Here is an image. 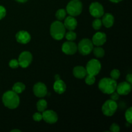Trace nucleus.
Returning <instances> with one entry per match:
<instances>
[{"label":"nucleus","mask_w":132,"mask_h":132,"mask_svg":"<svg viewBox=\"0 0 132 132\" xmlns=\"http://www.w3.org/2000/svg\"><path fill=\"white\" fill-rule=\"evenodd\" d=\"M2 101L6 108L9 109H15L19 106L20 99L18 94L14 92L13 90H9L3 95Z\"/></svg>","instance_id":"1"},{"label":"nucleus","mask_w":132,"mask_h":132,"mask_svg":"<svg viewBox=\"0 0 132 132\" xmlns=\"http://www.w3.org/2000/svg\"><path fill=\"white\" fill-rule=\"evenodd\" d=\"M117 81L112 78L104 77L99 81L98 86L101 91L106 94H111L116 90Z\"/></svg>","instance_id":"2"},{"label":"nucleus","mask_w":132,"mask_h":132,"mask_svg":"<svg viewBox=\"0 0 132 132\" xmlns=\"http://www.w3.org/2000/svg\"><path fill=\"white\" fill-rule=\"evenodd\" d=\"M51 36L55 40H61L66 34V28L61 21H55L51 24L50 28Z\"/></svg>","instance_id":"3"},{"label":"nucleus","mask_w":132,"mask_h":132,"mask_svg":"<svg viewBox=\"0 0 132 132\" xmlns=\"http://www.w3.org/2000/svg\"><path fill=\"white\" fill-rule=\"evenodd\" d=\"M82 10V3L80 0H71L66 9L67 13L73 17L80 15Z\"/></svg>","instance_id":"4"},{"label":"nucleus","mask_w":132,"mask_h":132,"mask_svg":"<svg viewBox=\"0 0 132 132\" xmlns=\"http://www.w3.org/2000/svg\"><path fill=\"white\" fill-rule=\"evenodd\" d=\"M94 48L92 41L88 38L82 39L78 44L77 50L82 55H87L90 54Z\"/></svg>","instance_id":"5"},{"label":"nucleus","mask_w":132,"mask_h":132,"mask_svg":"<svg viewBox=\"0 0 132 132\" xmlns=\"http://www.w3.org/2000/svg\"><path fill=\"white\" fill-rule=\"evenodd\" d=\"M87 74L97 76L99 74L101 70V63L99 60L95 59H92L88 62L86 67Z\"/></svg>","instance_id":"6"},{"label":"nucleus","mask_w":132,"mask_h":132,"mask_svg":"<svg viewBox=\"0 0 132 132\" xmlns=\"http://www.w3.org/2000/svg\"><path fill=\"white\" fill-rule=\"evenodd\" d=\"M117 109V104L116 101L109 99L103 104L102 106V112L104 116L111 117L116 112Z\"/></svg>","instance_id":"7"},{"label":"nucleus","mask_w":132,"mask_h":132,"mask_svg":"<svg viewBox=\"0 0 132 132\" xmlns=\"http://www.w3.org/2000/svg\"><path fill=\"white\" fill-rule=\"evenodd\" d=\"M90 14L95 18H101L104 14L103 6L99 2H93L89 7Z\"/></svg>","instance_id":"8"},{"label":"nucleus","mask_w":132,"mask_h":132,"mask_svg":"<svg viewBox=\"0 0 132 132\" xmlns=\"http://www.w3.org/2000/svg\"><path fill=\"white\" fill-rule=\"evenodd\" d=\"M32 55L30 52H23L21 53L18 58L19 66L23 68H27L32 63Z\"/></svg>","instance_id":"9"},{"label":"nucleus","mask_w":132,"mask_h":132,"mask_svg":"<svg viewBox=\"0 0 132 132\" xmlns=\"http://www.w3.org/2000/svg\"><path fill=\"white\" fill-rule=\"evenodd\" d=\"M33 92L37 97L43 98L46 96L47 94V88L46 85L43 82H37L35 84L33 87Z\"/></svg>","instance_id":"10"},{"label":"nucleus","mask_w":132,"mask_h":132,"mask_svg":"<svg viewBox=\"0 0 132 132\" xmlns=\"http://www.w3.org/2000/svg\"><path fill=\"white\" fill-rule=\"evenodd\" d=\"M62 51L67 55H73L77 51V46L73 41H66L62 45Z\"/></svg>","instance_id":"11"},{"label":"nucleus","mask_w":132,"mask_h":132,"mask_svg":"<svg viewBox=\"0 0 132 132\" xmlns=\"http://www.w3.org/2000/svg\"><path fill=\"white\" fill-rule=\"evenodd\" d=\"M43 119L48 124H54L57 122L58 120L57 114L52 110H46L42 112Z\"/></svg>","instance_id":"12"},{"label":"nucleus","mask_w":132,"mask_h":132,"mask_svg":"<svg viewBox=\"0 0 132 132\" xmlns=\"http://www.w3.org/2000/svg\"><path fill=\"white\" fill-rule=\"evenodd\" d=\"M93 45L96 46H101L106 41V35L103 32H96L92 37Z\"/></svg>","instance_id":"13"},{"label":"nucleus","mask_w":132,"mask_h":132,"mask_svg":"<svg viewBox=\"0 0 132 132\" xmlns=\"http://www.w3.org/2000/svg\"><path fill=\"white\" fill-rule=\"evenodd\" d=\"M117 92L120 95H126L130 93L131 90V84L127 81L122 82L117 85Z\"/></svg>","instance_id":"14"},{"label":"nucleus","mask_w":132,"mask_h":132,"mask_svg":"<svg viewBox=\"0 0 132 132\" xmlns=\"http://www.w3.org/2000/svg\"><path fill=\"white\" fill-rule=\"evenodd\" d=\"M15 39L19 43L24 45L30 41L31 36L27 31L21 30L15 34Z\"/></svg>","instance_id":"15"},{"label":"nucleus","mask_w":132,"mask_h":132,"mask_svg":"<svg viewBox=\"0 0 132 132\" xmlns=\"http://www.w3.org/2000/svg\"><path fill=\"white\" fill-rule=\"evenodd\" d=\"M63 24L66 29L68 30H74L77 26V21L76 20L74 17L69 15L64 19Z\"/></svg>","instance_id":"16"},{"label":"nucleus","mask_w":132,"mask_h":132,"mask_svg":"<svg viewBox=\"0 0 132 132\" xmlns=\"http://www.w3.org/2000/svg\"><path fill=\"white\" fill-rule=\"evenodd\" d=\"M103 19H102V23L103 25L106 28H110L113 25L114 23V17L110 13H106L103 15Z\"/></svg>","instance_id":"17"},{"label":"nucleus","mask_w":132,"mask_h":132,"mask_svg":"<svg viewBox=\"0 0 132 132\" xmlns=\"http://www.w3.org/2000/svg\"><path fill=\"white\" fill-rule=\"evenodd\" d=\"M53 88H54V90L55 92L59 94H62L66 91L67 86H66V84L64 83V81H62L60 79L55 80V82L54 83Z\"/></svg>","instance_id":"18"},{"label":"nucleus","mask_w":132,"mask_h":132,"mask_svg":"<svg viewBox=\"0 0 132 132\" xmlns=\"http://www.w3.org/2000/svg\"><path fill=\"white\" fill-rule=\"evenodd\" d=\"M73 74L77 79H83L87 75L86 70L82 66H77L73 69Z\"/></svg>","instance_id":"19"},{"label":"nucleus","mask_w":132,"mask_h":132,"mask_svg":"<svg viewBox=\"0 0 132 132\" xmlns=\"http://www.w3.org/2000/svg\"><path fill=\"white\" fill-rule=\"evenodd\" d=\"M25 90V85L21 82H15L12 86V90L16 94H21Z\"/></svg>","instance_id":"20"},{"label":"nucleus","mask_w":132,"mask_h":132,"mask_svg":"<svg viewBox=\"0 0 132 132\" xmlns=\"http://www.w3.org/2000/svg\"><path fill=\"white\" fill-rule=\"evenodd\" d=\"M47 108V102L45 99H40L37 103V109L38 112H41L45 110Z\"/></svg>","instance_id":"21"},{"label":"nucleus","mask_w":132,"mask_h":132,"mask_svg":"<svg viewBox=\"0 0 132 132\" xmlns=\"http://www.w3.org/2000/svg\"><path fill=\"white\" fill-rule=\"evenodd\" d=\"M93 52H94V54L96 57L101 58L103 57L105 54V52L104 50L101 46H97V47L94 48H93Z\"/></svg>","instance_id":"22"},{"label":"nucleus","mask_w":132,"mask_h":132,"mask_svg":"<svg viewBox=\"0 0 132 132\" xmlns=\"http://www.w3.org/2000/svg\"><path fill=\"white\" fill-rule=\"evenodd\" d=\"M67 15V11L64 9H60L55 13V18L58 21H62L66 18Z\"/></svg>","instance_id":"23"},{"label":"nucleus","mask_w":132,"mask_h":132,"mask_svg":"<svg viewBox=\"0 0 132 132\" xmlns=\"http://www.w3.org/2000/svg\"><path fill=\"white\" fill-rule=\"evenodd\" d=\"M65 37L68 41H73L77 38V34L73 32V30H69V32L65 34Z\"/></svg>","instance_id":"24"},{"label":"nucleus","mask_w":132,"mask_h":132,"mask_svg":"<svg viewBox=\"0 0 132 132\" xmlns=\"http://www.w3.org/2000/svg\"><path fill=\"white\" fill-rule=\"evenodd\" d=\"M102 25H103L102 21L99 18H96L95 19H94L92 23V27L95 30H100Z\"/></svg>","instance_id":"25"},{"label":"nucleus","mask_w":132,"mask_h":132,"mask_svg":"<svg viewBox=\"0 0 132 132\" xmlns=\"http://www.w3.org/2000/svg\"><path fill=\"white\" fill-rule=\"evenodd\" d=\"M95 77L92 75L87 74L85 76V82L88 85H92L95 83Z\"/></svg>","instance_id":"26"},{"label":"nucleus","mask_w":132,"mask_h":132,"mask_svg":"<svg viewBox=\"0 0 132 132\" xmlns=\"http://www.w3.org/2000/svg\"><path fill=\"white\" fill-rule=\"evenodd\" d=\"M125 119L128 123L131 124L132 123V108L131 107H130L128 109L126 110L125 113Z\"/></svg>","instance_id":"27"},{"label":"nucleus","mask_w":132,"mask_h":132,"mask_svg":"<svg viewBox=\"0 0 132 132\" xmlns=\"http://www.w3.org/2000/svg\"><path fill=\"white\" fill-rule=\"evenodd\" d=\"M120 75H121V72L118 69H113L110 72L111 78L114 80L118 79L120 77Z\"/></svg>","instance_id":"28"},{"label":"nucleus","mask_w":132,"mask_h":132,"mask_svg":"<svg viewBox=\"0 0 132 132\" xmlns=\"http://www.w3.org/2000/svg\"><path fill=\"white\" fill-rule=\"evenodd\" d=\"M19 66V62H18V60L15 59H11L9 62V67L11 68H13V69H15V68H18Z\"/></svg>","instance_id":"29"},{"label":"nucleus","mask_w":132,"mask_h":132,"mask_svg":"<svg viewBox=\"0 0 132 132\" xmlns=\"http://www.w3.org/2000/svg\"><path fill=\"white\" fill-rule=\"evenodd\" d=\"M32 118H33V119L35 121H36V122H39V121H41V120L43 119L42 113H41V112H36V113H35L33 115Z\"/></svg>","instance_id":"30"},{"label":"nucleus","mask_w":132,"mask_h":132,"mask_svg":"<svg viewBox=\"0 0 132 132\" xmlns=\"http://www.w3.org/2000/svg\"><path fill=\"white\" fill-rule=\"evenodd\" d=\"M110 131L112 132H119L120 127H119V126L117 125V124L113 123L110 126Z\"/></svg>","instance_id":"31"},{"label":"nucleus","mask_w":132,"mask_h":132,"mask_svg":"<svg viewBox=\"0 0 132 132\" xmlns=\"http://www.w3.org/2000/svg\"><path fill=\"white\" fill-rule=\"evenodd\" d=\"M6 14V10L3 6L0 5V20L3 19Z\"/></svg>","instance_id":"32"},{"label":"nucleus","mask_w":132,"mask_h":132,"mask_svg":"<svg viewBox=\"0 0 132 132\" xmlns=\"http://www.w3.org/2000/svg\"><path fill=\"white\" fill-rule=\"evenodd\" d=\"M119 94H118L117 92H116V91L113 92V93H112L111 94V96H110V98L111 99H112V100L113 101H117L119 99Z\"/></svg>","instance_id":"33"},{"label":"nucleus","mask_w":132,"mask_h":132,"mask_svg":"<svg viewBox=\"0 0 132 132\" xmlns=\"http://www.w3.org/2000/svg\"><path fill=\"white\" fill-rule=\"evenodd\" d=\"M126 80L128 82H129V83H132V75L131 73L127 74V76H126Z\"/></svg>","instance_id":"34"},{"label":"nucleus","mask_w":132,"mask_h":132,"mask_svg":"<svg viewBox=\"0 0 132 132\" xmlns=\"http://www.w3.org/2000/svg\"><path fill=\"white\" fill-rule=\"evenodd\" d=\"M15 1L18 3H24L27 2L28 0H15Z\"/></svg>","instance_id":"35"},{"label":"nucleus","mask_w":132,"mask_h":132,"mask_svg":"<svg viewBox=\"0 0 132 132\" xmlns=\"http://www.w3.org/2000/svg\"><path fill=\"white\" fill-rule=\"evenodd\" d=\"M109 1H110L112 3H117L121 2V1H122V0H109Z\"/></svg>","instance_id":"36"},{"label":"nucleus","mask_w":132,"mask_h":132,"mask_svg":"<svg viewBox=\"0 0 132 132\" xmlns=\"http://www.w3.org/2000/svg\"><path fill=\"white\" fill-rule=\"evenodd\" d=\"M55 80L60 79V76H59L58 74L55 75Z\"/></svg>","instance_id":"37"},{"label":"nucleus","mask_w":132,"mask_h":132,"mask_svg":"<svg viewBox=\"0 0 132 132\" xmlns=\"http://www.w3.org/2000/svg\"><path fill=\"white\" fill-rule=\"evenodd\" d=\"M15 131L20 132L21 131H20V130H15H15H12V131H11V132H15Z\"/></svg>","instance_id":"38"}]
</instances>
